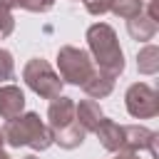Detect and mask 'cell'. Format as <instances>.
Masks as SVG:
<instances>
[{
	"instance_id": "cell-18",
	"label": "cell",
	"mask_w": 159,
	"mask_h": 159,
	"mask_svg": "<svg viewBox=\"0 0 159 159\" xmlns=\"http://www.w3.org/2000/svg\"><path fill=\"white\" fill-rule=\"evenodd\" d=\"M89 15H104L112 7V0H82Z\"/></svg>"
},
{
	"instance_id": "cell-14",
	"label": "cell",
	"mask_w": 159,
	"mask_h": 159,
	"mask_svg": "<svg viewBox=\"0 0 159 159\" xmlns=\"http://www.w3.org/2000/svg\"><path fill=\"white\" fill-rule=\"evenodd\" d=\"M7 10H30V12H50L55 7V0H0Z\"/></svg>"
},
{
	"instance_id": "cell-21",
	"label": "cell",
	"mask_w": 159,
	"mask_h": 159,
	"mask_svg": "<svg viewBox=\"0 0 159 159\" xmlns=\"http://www.w3.org/2000/svg\"><path fill=\"white\" fill-rule=\"evenodd\" d=\"M0 159H12V157H10V154H7L5 149H0Z\"/></svg>"
},
{
	"instance_id": "cell-8",
	"label": "cell",
	"mask_w": 159,
	"mask_h": 159,
	"mask_svg": "<svg viewBox=\"0 0 159 159\" xmlns=\"http://www.w3.org/2000/svg\"><path fill=\"white\" fill-rule=\"evenodd\" d=\"M22 109H25V92L17 84H2L0 87V117L12 119L22 114Z\"/></svg>"
},
{
	"instance_id": "cell-3",
	"label": "cell",
	"mask_w": 159,
	"mask_h": 159,
	"mask_svg": "<svg viewBox=\"0 0 159 159\" xmlns=\"http://www.w3.org/2000/svg\"><path fill=\"white\" fill-rule=\"evenodd\" d=\"M0 132H2V139L10 147H17V149L20 147H30L35 152H45L52 144V132L40 119L37 112H22V114L7 119Z\"/></svg>"
},
{
	"instance_id": "cell-7",
	"label": "cell",
	"mask_w": 159,
	"mask_h": 159,
	"mask_svg": "<svg viewBox=\"0 0 159 159\" xmlns=\"http://www.w3.org/2000/svg\"><path fill=\"white\" fill-rule=\"evenodd\" d=\"M157 139H159V134H157L154 129H149V127L124 124V144H122V149H127V152H149V157L157 159V157H159V152H157ZM122 149H119V152H122Z\"/></svg>"
},
{
	"instance_id": "cell-20",
	"label": "cell",
	"mask_w": 159,
	"mask_h": 159,
	"mask_svg": "<svg viewBox=\"0 0 159 159\" xmlns=\"http://www.w3.org/2000/svg\"><path fill=\"white\" fill-rule=\"evenodd\" d=\"M114 159H152L149 154L144 157V152H127V149H122V152H114Z\"/></svg>"
},
{
	"instance_id": "cell-11",
	"label": "cell",
	"mask_w": 159,
	"mask_h": 159,
	"mask_svg": "<svg viewBox=\"0 0 159 159\" xmlns=\"http://www.w3.org/2000/svg\"><path fill=\"white\" fill-rule=\"evenodd\" d=\"M114 82H117V77H112V75H107V72H102V70L94 67L92 77L82 84V89H84V94H87L89 99H102V97L112 94Z\"/></svg>"
},
{
	"instance_id": "cell-6",
	"label": "cell",
	"mask_w": 159,
	"mask_h": 159,
	"mask_svg": "<svg viewBox=\"0 0 159 159\" xmlns=\"http://www.w3.org/2000/svg\"><path fill=\"white\" fill-rule=\"evenodd\" d=\"M124 107L134 119H152L159 114V94L147 82H134L124 92Z\"/></svg>"
},
{
	"instance_id": "cell-22",
	"label": "cell",
	"mask_w": 159,
	"mask_h": 159,
	"mask_svg": "<svg viewBox=\"0 0 159 159\" xmlns=\"http://www.w3.org/2000/svg\"><path fill=\"white\" fill-rule=\"evenodd\" d=\"M2 144H5V139H2V132H0V149H2Z\"/></svg>"
},
{
	"instance_id": "cell-15",
	"label": "cell",
	"mask_w": 159,
	"mask_h": 159,
	"mask_svg": "<svg viewBox=\"0 0 159 159\" xmlns=\"http://www.w3.org/2000/svg\"><path fill=\"white\" fill-rule=\"evenodd\" d=\"M109 12H114L117 17L129 20V17H137L139 12H144V5H142V0H112Z\"/></svg>"
},
{
	"instance_id": "cell-10",
	"label": "cell",
	"mask_w": 159,
	"mask_h": 159,
	"mask_svg": "<svg viewBox=\"0 0 159 159\" xmlns=\"http://www.w3.org/2000/svg\"><path fill=\"white\" fill-rule=\"evenodd\" d=\"M75 117H77V122H80V127L84 132H94L97 124L102 122L104 112H102V107H99L97 99H80L75 104Z\"/></svg>"
},
{
	"instance_id": "cell-13",
	"label": "cell",
	"mask_w": 159,
	"mask_h": 159,
	"mask_svg": "<svg viewBox=\"0 0 159 159\" xmlns=\"http://www.w3.org/2000/svg\"><path fill=\"white\" fill-rule=\"evenodd\" d=\"M137 70L142 75H157L159 72V47L157 45H144L137 55Z\"/></svg>"
},
{
	"instance_id": "cell-12",
	"label": "cell",
	"mask_w": 159,
	"mask_h": 159,
	"mask_svg": "<svg viewBox=\"0 0 159 159\" xmlns=\"http://www.w3.org/2000/svg\"><path fill=\"white\" fill-rule=\"evenodd\" d=\"M127 32L132 40H139V42H147L157 35V22L149 20L144 12H139L137 17H129L127 20Z\"/></svg>"
},
{
	"instance_id": "cell-17",
	"label": "cell",
	"mask_w": 159,
	"mask_h": 159,
	"mask_svg": "<svg viewBox=\"0 0 159 159\" xmlns=\"http://www.w3.org/2000/svg\"><path fill=\"white\" fill-rule=\"evenodd\" d=\"M15 30V17H12V10H7L2 2H0V40L10 37Z\"/></svg>"
},
{
	"instance_id": "cell-19",
	"label": "cell",
	"mask_w": 159,
	"mask_h": 159,
	"mask_svg": "<svg viewBox=\"0 0 159 159\" xmlns=\"http://www.w3.org/2000/svg\"><path fill=\"white\" fill-rule=\"evenodd\" d=\"M142 5H144V15L159 25V0H142Z\"/></svg>"
},
{
	"instance_id": "cell-23",
	"label": "cell",
	"mask_w": 159,
	"mask_h": 159,
	"mask_svg": "<svg viewBox=\"0 0 159 159\" xmlns=\"http://www.w3.org/2000/svg\"><path fill=\"white\" fill-rule=\"evenodd\" d=\"M22 159H37V157H35V154H30V157H22Z\"/></svg>"
},
{
	"instance_id": "cell-16",
	"label": "cell",
	"mask_w": 159,
	"mask_h": 159,
	"mask_svg": "<svg viewBox=\"0 0 159 159\" xmlns=\"http://www.w3.org/2000/svg\"><path fill=\"white\" fill-rule=\"evenodd\" d=\"M15 77V60H12V52L0 47V82H7Z\"/></svg>"
},
{
	"instance_id": "cell-4",
	"label": "cell",
	"mask_w": 159,
	"mask_h": 159,
	"mask_svg": "<svg viewBox=\"0 0 159 159\" xmlns=\"http://www.w3.org/2000/svg\"><path fill=\"white\" fill-rule=\"evenodd\" d=\"M57 75L62 80V84H75V87H82L92 72H94V62L89 57L87 50L82 47H75V45H62L57 50Z\"/></svg>"
},
{
	"instance_id": "cell-2",
	"label": "cell",
	"mask_w": 159,
	"mask_h": 159,
	"mask_svg": "<svg viewBox=\"0 0 159 159\" xmlns=\"http://www.w3.org/2000/svg\"><path fill=\"white\" fill-rule=\"evenodd\" d=\"M47 127L52 132V144H60L62 149H77L87 132L80 127L75 117V99L72 97H55L47 107Z\"/></svg>"
},
{
	"instance_id": "cell-9",
	"label": "cell",
	"mask_w": 159,
	"mask_h": 159,
	"mask_svg": "<svg viewBox=\"0 0 159 159\" xmlns=\"http://www.w3.org/2000/svg\"><path fill=\"white\" fill-rule=\"evenodd\" d=\"M94 134H97V139L102 142V147H104L107 152H119L122 144H124V127L117 124L114 119L102 117V122L97 124Z\"/></svg>"
},
{
	"instance_id": "cell-5",
	"label": "cell",
	"mask_w": 159,
	"mask_h": 159,
	"mask_svg": "<svg viewBox=\"0 0 159 159\" xmlns=\"http://www.w3.org/2000/svg\"><path fill=\"white\" fill-rule=\"evenodd\" d=\"M22 80H25V84L37 94V97H42V99H55V97H60L62 94V80H60V75L52 70V65L47 62V60H42V57H32V60H27L25 62V67H22Z\"/></svg>"
},
{
	"instance_id": "cell-1",
	"label": "cell",
	"mask_w": 159,
	"mask_h": 159,
	"mask_svg": "<svg viewBox=\"0 0 159 159\" xmlns=\"http://www.w3.org/2000/svg\"><path fill=\"white\" fill-rule=\"evenodd\" d=\"M87 47H89V57L97 70H102L112 77H119L124 72V52L119 47V40H117V32L112 25H107V22L89 25Z\"/></svg>"
}]
</instances>
